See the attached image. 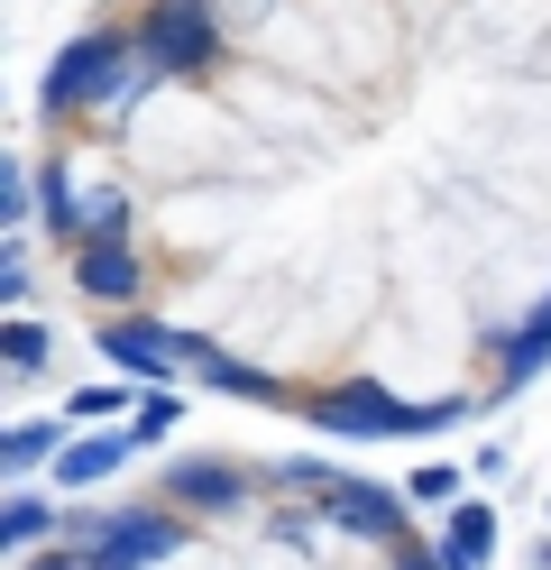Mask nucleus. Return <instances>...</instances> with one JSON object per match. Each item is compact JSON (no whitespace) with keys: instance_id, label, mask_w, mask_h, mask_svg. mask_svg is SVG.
<instances>
[{"instance_id":"nucleus-2","label":"nucleus","mask_w":551,"mask_h":570,"mask_svg":"<svg viewBox=\"0 0 551 570\" xmlns=\"http://www.w3.org/2000/svg\"><path fill=\"white\" fill-rule=\"evenodd\" d=\"M19 570H451L395 488L322 460L203 451L65 515Z\"/></svg>"},{"instance_id":"nucleus-1","label":"nucleus","mask_w":551,"mask_h":570,"mask_svg":"<svg viewBox=\"0 0 551 570\" xmlns=\"http://www.w3.org/2000/svg\"><path fill=\"white\" fill-rule=\"evenodd\" d=\"M37 239L129 368L451 433L551 368V0H101Z\"/></svg>"}]
</instances>
